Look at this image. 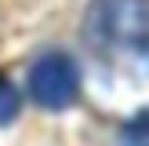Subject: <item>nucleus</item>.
Instances as JSON below:
<instances>
[{
	"label": "nucleus",
	"instance_id": "f257e3e1",
	"mask_svg": "<svg viewBox=\"0 0 149 146\" xmlns=\"http://www.w3.org/2000/svg\"><path fill=\"white\" fill-rule=\"evenodd\" d=\"M87 36L116 51H149V0H95Z\"/></svg>",
	"mask_w": 149,
	"mask_h": 146
},
{
	"label": "nucleus",
	"instance_id": "20e7f679",
	"mask_svg": "<svg viewBox=\"0 0 149 146\" xmlns=\"http://www.w3.org/2000/svg\"><path fill=\"white\" fill-rule=\"evenodd\" d=\"M18 102H22V95H18V88L11 84V80L0 73V128H4L7 121H11L15 113H18Z\"/></svg>",
	"mask_w": 149,
	"mask_h": 146
},
{
	"label": "nucleus",
	"instance_id": "7ed1b4c3",
	"mask_svg": "<svg viewBox=\"0 0 149 146\" xmlns=\"http://www.w3.org/2000/svg\"><path fill=\"white\" fill-rule=\"evenodd\" d=\"M120 146H149V110H138L120 128Z\"/></svg>",
	"mask_w": 149,
	"mask_h": 146
},
{
	"label": "nucleus",
	"instance_id": "f03ea898",
	"mask_svg": "<svg viewBox=\"0 0 149 146\" xmlns=\"http://www.w3.org/2000/svg\"><path fill=\"white\" fill-rule=\"evenodd\" d=\"M26 88L36 106L44 110H69L80 95V66L65 51H44L29 66Z\"/></svg>",
	"mask_w": 149,
	"mask_h": 146
}]
</instances>
